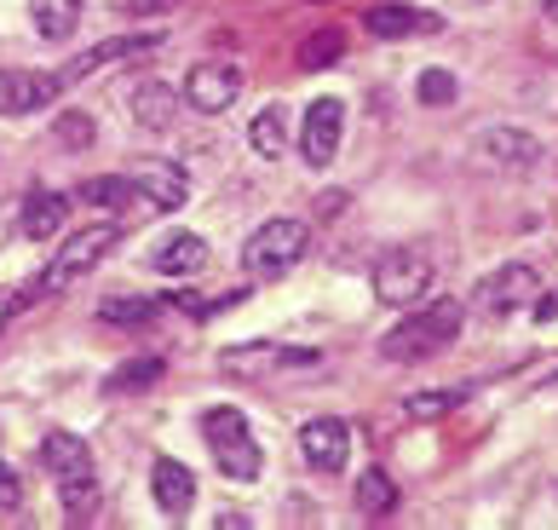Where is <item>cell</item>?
Returning a JSON list of instances; mask_svg holds the SVG:
<instances>
[{
  "label": "cell",
  "instance_id": "cell-10",
  "mask_svg": "<svg viewBox=\"0 0 558 530\" xmlns=\"http://www.w3.org/2000/svg\"><path fill=\"white\" fill-rule=\"evenodd\" d=\"M64 93L58 75H35V70H0V116H29L40 105Z\"/></svg>",
  "mask_w": 558,
  "mask_h": 530
},
{
  "label": "cell",
  "instance_id": "cell-28",
  "mask_svg": "<svg viewBox=\"0 0 558 530\" xmlns=\"http://www.w3.org/2000/svg\"><path fill=\"white\" fill-rule=\"evenodd\" d=\"M461 398H466V393H415V398L403 403V415H409V421H432V415H449Z\"/></svg>",
  "mask_w": 558,
  "mask_h": 530
},
{
  "label": "cell",
  "instance_id": "cell-15",
  "mask_svg": "<svg viewBox=\"0 0 558 530\" xmlns=\"http://www.w3.org/2000/svg\"><path fill=\"white\" fill-rule=\"evenodd\" d=\"M478 156L484 161H495L501 173H524L535 156H542V145H535L530 133H519V128H489L484 138H478Z\"/></svg>",
  "mask_w": 558,
  "mask_h": 530
},
{
  "label": "cell",
  "instance_id": "cell-1",
  "mask_svg": "<svg viewBox=\"0 0 558 530\" xmlns=\"http://www.w3.org/2000/svg\"><path fill=\"white\" fill-rule=\"evenodd\" d=\"M461 323H466V305L444 294V300L421 305V312H409L398 329H386V335H380V358H386V363H421V358H438L444 346L461 335Z\"/></svg>",
  "mask_w": 558,
  "mask_h": 530
},
{
  "label": "cell",
  "instance_id": "cell-16",
  "mask_svg": "<svg viewBox=\"0 0 558 530\" xmlns=\"http://www.w3.org/2000/svg\"><path fill=\"white\" fill-rule=\"evenodd\" d=\"M138 52H156V35H116V40H105V47H93V52H81V58H70L64 70H58V81H81V75H93V70H105V64H116V58H138Z\"/></svg>",
  "mask_w": 558,
  "mask_h": 530
},
{
  "label": "cell",
  "instance_id": "cell-8",
  "mask_svg": "<svg viewBox=\"0 0 558 530\" xmlns=\"http://www.w3.org/2000/svg\"><path fill=\"white\" fill-rule=\"evenodd\" d=\"M236 98H242V70H236V64H219V58H208V64H196L191 75H184V105L202 110V116L231 110Z\"/></svg>",
  "mask_w": 558,
  "mask_h": 530
},
{
  "label": "cell",
  "instance_id": "cell-3",
  "mask_svg": "<svg viewBox=\"0 0 558 530\" xmlns=\"http://www.w3.org/2000/svg\"><path fill=\"white\" fill-rule=\"evenodd\" d=\"M312 249V226L305 219H265V226L242 242V265L254 277H288Z\"/></svg>",
  "mask_w": 558,
  "mask_h": 530
},
{
  "label": "cell",
  "instance_id": "cell-14",
  "mask_svg": "<svg viewBox=\"0 0 558 530\" xmlns=\"http://www.w3.org/2000/svg\"><path fill=\"white\" fill-rule=\"evenodd\" d=\"M40 467H47L58 484H81V479H93V450H87V438H75V433H47Z\"/></svg>",
  "mask_w": 558,
  "mask_h": 530
},
{
  "label": "cell",
  "instance_id": "cell-6",
  "mask_svg": "<svg viewBox=\"0 0 558 530\" xmlns=\"http://www.w3.org/2000/svg\"><path fill=\"white\" fill-rule=\"evenodd\" d=\"M426 289H432V260L415 254V249H398L375 265V294L386 305H415Z\"/></svg>",
  "mask_w": 558,
  "mask_h": 530
},
{
  "label": "cell",
  "instance_id": "cell-17",
  "mask_svg": "<svg viewBox=\"0 0 558 530\" xmlns=\"http://www.w3.org/2000/svg\"><path fill=\"white\" fill-rule=\"evenodd\" d=\"M202 265H208V242L191 237V231H173L168 242H156V254H150V272H161V277H196Z\"/></svg>",
  "mask_w": 558,
  "mask_h": 530
},
{
  "label": "cell",
  "instance_id": "cell-19",
  "mask_svg": "<svg viewBox=\"0 0 558 530\" xmlns=\"http://www.w3.org/2000/svg\"><path fill=\"white\" fill-rule=\"evenodd\" d=\"M64 219H70V196H58V191H35L29 202H24V231L29 242H47V237H58L64 231Z\"/></svg>",
  "mask_w": 558,
  "mask_h": 530
},
{
  "label": "cell",
  "instance_id": "cell-31",
  "mask_svg": "<svg viewBox=\"0 0 558 530\" xmlns=\"http://www.w3.org/2000/svg\"><path fill=\"white\" fill-rule=\"evenodd\" d=\"M17 502H24V479H17L12 467L0 461V507H17Z\"/></svg>",
  "mask_w": 558,
  "mask_h": 530
},
{
  "label": "cell",
  "instance_id": "cell-23",
  "mask_svg": "<svg viewBox=\"0 0 558 530\" xmlns=\"http://www.w3.org/2000/svg\"><path fill=\"white\" fill-rule=\"evenodd\" d=\"M161 370H168L161 358H133V363H121V370L105 381V393H110V398H121V393H144V386H156V381H161Z\"/></svg>",
  "mask_w": 558,
  "mask_h": 530
},
{
  "label": "cell",
  "instance_id": "cell-29",
  "mask_svg": "<svg viewBox=\"0 0 558 530\" xmlns=\"http://www.w3.org/2000/svg\"><path fill=\"white\" fill-rule=\"evenodd\" d=\"M93 116H81V110H70V116H58V145L64 150H93Z\"/></svg>",
  "mask_w": 558,
  "mask_h": 530
},
{
  "label": "cell",
  "instance_id": "cell-27",
  "mask_svg": "<svg viewBox=\"0 0 558 530\" xmlns=\"http://www.w3.org/2000/svg\"><path fill=\"white\" fill-rule=\"evenodd\" d=\"M340 47H345L340 29H317V35L300 47V64H305V70H323V64H335V58H340Z\"/></svg>",
  "mask_w": 558,
  "mask_h": 530
},
{
  "label": "cell",
  "instance_id": "cell-26",
  "mask_svg": "<svg viewBox=\"0 0 558 530\" xmlns=\"http://www.w3.org/2000/svg\"><path fill=\"white\" fill-rule=\"evenodd\" d=\"M454 75L449 70H421V81H415V98L421 105H432V110H444V105H454Z\"/></svg>",
  "mask_w": 558,
  "mask_h": 530
},
{
  "label": "cell",
  "instance_id": "cell-4",
  "mask_svg": "<svg viewBox=\"0 0 558 530\" xmlns=\"http://www.w3.org/2000/svg\"><path fill=\"white\" fill-rule=\"evenodd\" d=\"M202 438L214 444V461H219V473L225 479H259V467H265V450L254 444V433H247V421L242 410H231V403H219V410L202 415Z\"/></svg>",
  "mask_w": 558,
  "mask_h": 530
},
{
  "label": "cell",
  "instance_id": "cell-13",
  "mask_svg": "<svg viewBox=\"0 0 558 530\" xmlns=\"http://www.w3.org/2000/svg\"><path fill=\"white\" fill-rule=\"evenodd\" d=\"M150 496H156V507H161L168 519H184V514H191V502H196L191 467L173 461V456H161V461L150 467Z\"/></svg>",
  "mask_w": 558,
  "mask_h": 530
},
{
  "label": "cell",
  "instance_id": "cell-32",
  "mask_svg": "<svg viewBox=\"0 0 558 530\" xmlns=\"http://www.w3.org/2000/svg\"><path fill=\"white\" fill-rule=\"evenodd\" d=\"M179 0H121V12H168Z\"/></svg>",
  "mask_w": 558,
  "mask_h": 530
},
{
  "label": "cell",
  "instance_id": "cell-12",
  "mask_svg": "<svg viewBox=\"0 0 558 530\" xmlns=\"http://www.w3.org/2000/svg\"><path fill=\"white\" fill-rule=\"evenodd\" d=\"M363 29L380 35V40H415V35H438V12H421V7L391 0V7H368Z\"/></svg>",
  "mask_w": 558,
  "mask_h": 530
},
{
  "label": "cell",
  "instance_id": "cell-24",
  "mask_svg": "<svg viewBox=\"0 0 558 530\" xmlns=\"http://www.w3.org/2000/svg\"><path fill=\"white\" fill-rule=\"evenodd\" d=\"M156 312H168V300H144V294H110L98 305V317L105 323H150Z\"/></svg>",
  "mask_w": 558,
  "mask_h": 530
},
{
  "label": "cell",
  "instance_id": "cell-33",
  "mask_svg": "<svg viewBox=\"0 0 558 530\" xmlns=\"http://www.w3.org/2000/svg\"><path fill=\"white\" fill-rule=\"evenodd\" d=\"M542 12H547V17H558V0H547V7H542Z\"/></svg>",
  "mask_w": 558,
  "mask_h": 530
},
{
  "label": "cell",
  "instance_id": "cell-7",
  "mask_svg": "<svg viewBox=\"0 0 558 530\" xmlns=\"http://www.w3.org/2000/svg\"><path fill=\"white\" fill-rule=\"evenodd\" d=\"M128 179H133V191L150 202L156 214H179L184 196H191V179H184V168H179V161H161V156H138L133 168H128Z\"/></svg>",
  "mask_w": 558,
  "mask_h": 530
},
{
  "label": "cell",
  "instance_id": "cell-2",
  "mask_svg": "<svg viewBox=\"0 0 558 530\" xmlns=\"http://www.w3.org/2000/svg\"><path fill=\"white\" fill-rule=\"evenodd\" d=\"M121 231H128V226H116V219H98V226H81V231L64 242V249L52 254V265H47V272H40V277L29 282V289H35V300H40V294H58V289H70L75 277H87L93 265L105 260V254L116 249V242H121Z\"/></svg>",
  "mask_w": 558,
  "mask_h": 530
},
{
  "label": "cell",
  "instance_id": "cell-22",
  "mask_svg": "<svg viewBox=\"0 0 558 530\" xmlns=\"http://www.w3.org/2000/svg\"><path fill=\"white\" fill-rule=\"evenodd\" d=\"M133 202H138V191H133L128 173H105V179H87V185H81V208H116V214H128Z\"/></svg>",
  "mask_w": 558,
  "mask_h": 530
},
{
  "label": "cell",
  "instance_id": "cell-30",
  "mask_svg": "<svg viewBox=\"0 0 558 530\" xmlns=\"http://www.w3.org/2000/svg\"><path fill=\"white\" fill-rule=\"evenodd\" d=\"M93 502H98V484H93V479L64 484V514H70V519H87V514H93Z\"/></svg>",
  "mask_w": 558,
  "mask_h": 530
},
{
  "label": "cell",
  "instance_id": "cell-5",
  "mask_svg": "<svg viewBox=\"0 0 558 530\" xmlns=\"http://www.w3.org/2000/svg\"><path fill=\"white\" fill-rule=\"evenodd\" d=\"M535 294H542V277H535L530 265H495V277H484L478 294H472V312L484 323H501L512 305H524Z\"/></svg>",
  "mask_w": 558,
  "mask_h": 530
},
{
  "label": "cell",
  "instance_id": "cell-21",
  "mask_svg": "<svg viewBox=\"0 0 558 530\" xmlns=\"http://www.w3.org/2000/svg\"><path fill=\"white\" fill-rule=\"evenodd\" d=\"M29 17H35V35L70 40L81 24V0H29Z\"/></svg>",
  "mask_w": 558,
  "mask_h": 530
},
{
  "label": "cell",
  "instance_id": "cell-18",
  "mask_svg": "<svg viewBox=\"0 0 558 530\" xmlns=\"http://www.w3.org/2000/svg\"><path fill=\"white\" fill-rule=\"evenodd\" d=\"M128 110H133L138 128L168 133L173 128V87H168V81H138V87L128 93Z\"/></svg>",
  "mask_w": 558,
  "mask_h": 530
},
{
  "label": "cell",
  "instance_id": "cell-25",
  "mask_svg": "<svg viewBox=\"0 0 558 530\" xmlns=\"http://www.w3.org/2000/svg\"><path fill=\"white\" fill-rule=\"evenodd\" d=\"M391 502H398V484H391L380 467H368V473L357 479V507L380 519V514H391Z\"/></svg>",
  "mask_w": 558,
  "mask_h": 530
},
{
  "label": "cell",
  "instance_id": "cell-20",
  "mask_svg": "<svg viewBox=\"0 0 558 530\" xmlns=\"http://www.w3.org/2000/svg\"><path fill=\"white\" fill-rule=\"evenodd\" d=\"M247 145H254V156H265V161H277L288 150V116H282V105H265L254 121H247Z\"/></svg>",
  "mask_w": 558,
  "mask_h": 530
},
{
  "label": "cell",
  "instance_id": "cell-11",
  "mask_svg": "<svg viewBox=\"0 0 558 530\" xmlns=\"http://www.w3.org/2000/svg\"><path fill=\"white\" fill-rule=\"evenodd\" d=\"M345 450H351L345 421L317 415V421L300 426V456H305V467H317V473H340V467H345Z\"/></svg>",
  "mask_w": 558,
  "mask_h": 530
},
{
  "label": "cell",
  "instance_id": "cell-9",
  "mask_svg": "<svg viewBox=\"0 0 558 530\" xmlns=\"http://www.w3.org/2000/svg\"><path fill=\"white\" fill-rule=\"evenodd\" d=\"M340 128H345V105H340V98H317V105L305 110V128H300V156H305V168H328V161H335Z\"/></svg>",
  "mask_w": 558,
  "mask_h": 530
}]
</instances>
